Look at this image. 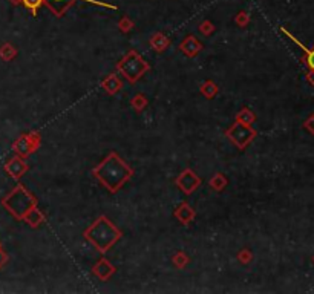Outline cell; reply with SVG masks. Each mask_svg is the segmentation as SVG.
<instances>
[{"label": "cell", "mask_w": 314, "mask_h": 294, "mask_svg": "<svg viewBox=\"0 0 314 294\" xmlns=\"http://www.w3.org/2000/svg\"><path fill=\"white\" fill-rule=\"evenodd\" d=\"M92 173L107 190L117 192L132 176L134 172L117 154H111L92 170Z\"/></svg>", "instance_id": "1"}, {"label": "cell", "mask_w": 314, "mask_h": 294, "mask_svg": "<svg viewBox=\"0 0 314 294\" xmlns=\"http://www.w3.org/2000/svg\"><path fill=\"white\" fill-rule=\"evenodd\" d=\"M84 237L92 242L100 253H106L121 237V232L106 216H100L84 232Z\"/></svg>", "instance_id": "2"}, {"label": "cell", "mask_w": 314, "mask_h": 294, "mask_svg": "<svg viewBox=\"0 0 314 294\" xmlns=\"http://www.w3.org/2000/svg\"><path fill=\"white\" fill-rule=\"evenodd\" d=\"M2 204L11 215H14L17 217V219H23V216L32 209V207H36L37 199L23 186H17L2 201Z\"/></svg>", "instance_id": "3"}, {"label": "cell", "mask_w": 314, "mask_h": 294, "mask_svg": "<svg viewBox=\"0 0 314 294\" xmlns=\"http://www.w3.org/2000/svg\"><path fill=\"white\" fill-rule=\"evenodd\" d=\"M117 69L120 71L131 83H135L144 72H147L150 69V66H149V63L139 57L135 51H131V52H127L123 57V60L117 64Z\"/></svg>", "instance_id": "4"}, {"label": "cell", "mask_w": 314, "mask_h": 294, "mask_svg": "<svg viewBox=\"0 0 314 294\" xmlns=\"http://www.w3.org/2000/svg\"><path fill=\"white\" fill-rule=\"evenodd\" d=\"M225 135L229 137V139H232L233 143L242 150L256 137V132L248 124H242V123L236 121L229 130H227Z\"/></svg>", "instance_id": "5"}, {"label": "cell", "mask_w": 314, "mask_h": 294, "mask_svg": "<svg viewBox=\"0 0 314 294\" xmlns=\"http://www.w3.org/2000/svg\"><path fill=\"white\" fill-rule=\"evenodd\" d=\"M39 146H40V135L36 132V134H29V135L20 137L13 144V149L17 152L19 155L26 157V155L31 154V152L37 150Z\"/></svg>", "instance_id": "6"}, {"label": "cell", "mask_w": 314, "mask_h": 294, "mask_svg": "<svg viewBox=\"0 0 314 294\" xmlns=\"http://www.w3.org/2000/svg\"><path fill=\"white\" fill-rule=\"evenodd\" d=\"M199 184H201L199 176H198L193 170H190V169H186V170H184V172L181 173V175L177 178V186H178L184 193H187V195H190V193H193L195 190H196V189L199 187Z\"/></svg>", "instance_id": "7"}, {"label": "cell", "mask_w": 314, "mask_h": 294, "mask_svg": "<svg viewBox=\"0 0 314 294\" xmlns=\"http://www.w3.org/2000/svg\"><path fill=\"white\" fill-rule=\"evenodd\" d=\"M5 170H6V173H8L11 178L19 179V178H21L26 173L28 166H26V162L21 159V158H13V159H9L6 164H5Z\"/></svg>", "instance_id": "8"}, {"label": "cell", "mask_w": 314, "mask_h": 294, "mask_svg": "<svg viewBox=\"0 0 314 294\" xmlns=\"http://www.w3.org/2000/svg\"><path fill=\"white\" fill-rule=\"evenodd\" d=\"M179 49H181L182 54H186L187 57H195V56H198L199 51L202 49V45L195 37L189 36L179 45Z\"/></svg>", "instance_id": "9"}, {"label": "cell", "mask_w": 314, "mask_h": 294, "mask_svg": "<svg viewBox=\"0 0 314 294\" xmlns=\"http://www.w3.org/2000/svg\"><path fill=\"white\" fill-rule=\"evenodd\" d=\"M92 273L98 276L101 280H107L115 273V267L107 259H100V262L92 268Z\"/></svg>", "instance_id": "10"}, {"label": "cell", "mask_w": 314, "mask_h": 294, "mask_svg": "<svg viewBox=\"0 0 314 294\" xmlns=\"http://www.w3.org/2000/svg\"><path fill=\"white\" fill-rule=\"evenodd\" d=\"M175 216H177V219L181 224L187 225V224H190L195 219V210L192 209V207L187 202H184V204H181L178 209L175 210Z\"/></svg>", "instance_id": "11"}, {"label": "cell", "mask_w": 314, "mask_h": 294, "mask_svg": "<svg viewBox=\"0 0 314 294\" xmlns=\"http://www.w3.org/2000/svg\"><path fill=\"white\" fill-rule=\"evenodd\" d=\"M103 89L107 92V94H111V95H114L115 92H118L121 89V86H123V83H121V80L117 77L115 74H111L109 77H107L104 81H103Z\"/></svg>", "instance_id": "12"}, {"label": "cell", "mask_w": 314, "mask_h": 294, "mask_svg": "<svg viewBox=\"0 0 314 294\" xmlns=\"http://www.w3.org/2000/svg\"><path fill=\"white\" fill-rule=\"evenodd\" d=\"M23 221H26L31 227H39L43 221H45V216L37 209V207H32V209L23 216Z\"/></svg>", "instance_id": "13"}, {"label": "cell", "mask_w": 314, "mask_h": 294, "mask_svg": "<svg viewBox=\"0 0 314 294\" xmlns=\"http://www.w3.org/2000/svg\"><path fill=\"white\" fill-rule=\"evenodd\" d=\"M43 2H45L54 13H56V16H61V13L64 9H66L74 0H43Z\"/></svg>", "instance_id": "14"}, {"label": "cell", "mask_w": 314, "mask_h": 294, "mask_svg": "<svg viewBox=\"0 0 314 294\" xmlns=\"http://www.w3.org/2000/svg\"><path fill=\"white\" fill-rule=\"evenodd\" d=\"M169 39L166 36H162V34H155L152 39H150V46H152L155 51L158 52H162L167 46H169Z\"/></svg>", "instance_id": "15"}, {"label": "cell", "mask_w": 314, "mask_h": 294, "mask_svg": "<svg viewBox=\"0 0 314 294\" xmlns=\"http://www.w3.org/2000/svg\"><path fill=\"white\" fill-rule=\"evenodd\" d=\"M256 119V117H255V114L250 111V109H247V107H244L242 111H239L237 112V115H236V121L237 123H242V124H248V126H252V123Z\"/></svg>", "instance_id": "16"}, {"label": "cell", "mask_w": 314, "mask_h": 294, "mask_svg": "<svg viewBox=\"0 0 314 294\" xmlns=\"http://www.w3.org/2000/svg\"><path fill=\"white\" fill-rule=\"evenodd\" d=\"M16 56H17V49L13 45H9V43H6V45H3L2 48H0V59H2V60L11 61Z\"/></svg>", "instance_id": "17"}, {"label": "cell", "mask_w": 314, "mask_h": 294, "mask_svg": "<svg viewBox=\"0 0 314 294\" xmlns=\"http://www.w3.org/2000/svg\"><path fill=\"white\" fill-rule=\"evenodd\" d=\"M227 186V179L222 173H216V175L210 179V187L216 192H221Z\"/></svg>", "instance_id": "18"}, {"label": "cell", "mask_w": 314, "mask_h": 294, "mask_svg": "<svg viewBox=\"0 0 314 294\" xmlns=\"http://www.w3.org/2000/svg\"><path fill=\"white\" fill-rule=\"evenodd\" d=\"M201 94L207 98H212L218 94V86H216L213 81H205L202 86H201Z\"/></svg>", "instance_id": "19"}, {"label": "cell", "mask_w": 314, "mask_h": 294, "mask_svg": "<svg viewBox=\"0 0 314 294\" xmlns=\"http://www.w3.org/2000/svg\"><path fill=\"white\" fill-rule=\"evenodd\" d=\"M131 104H132V107L135 109L137 112H141L143 109L147 106V100H146V97H144V95L138 94V95H135V98L131 101Z\"/></svg>", "instance_id": "20"}, {"label": "cell", "mask_w": 314, "mask_h": 294, "mask_svg": "<svg viewBox=\"0 0 314 294\" xmlns=\"http://www.w3.org/2000/svg\"><path fill=\"white\" fill-rule=\"evenodd\" d=\"M189 257L184 255V253H177L175 256H173V262H175V265L178 267V268H184L187 264H189Z\"/></svg>", "instance_id": "21"}, {"label": "cell", "mask_w": 314, "mask_h": 294, "mask_svg": "<svg viewBox=\"0 0 314 294\" xmlns=\"http://www.w3.org/2000/svg\"><path fill=\"white\" fill-rule=\"evenodd\" d=\"M21 2H23V5H25L28 9H31L32 13H36L37 8L43 3V0H21Z\"/></svg>", "instance_id": "22"}, {"label": "cell", "mask_w": 314, "mask_h": 294, "mask_svg": "<svg viewBox=\"0 0 314 294\" xmlns=\"http://www.w3.org/2000/svg\"><path fill=\"white\" fill-rule=\"evenodd\" d=\"M199 31L202 32V34L209 36V34H212V32L215 31V26L210 23V21H202L201 26H199Z\"/></svg>", "instance_id": "23"}, {"label": "cell", "mask_w": 314, "mask_h": 294, "mask_svg": "<svg viewBox=\"0 0 314 294\" xmlns=\"http://www.w3.org/2000/svg\"><path fill=\"white\" fill-rule=\"evenodd\" d=\"M237 257H239V260H241L242 264H248V262L252 260V253L248 252V250H242V252L239 253V256H237Z\"/></svg>", "instance_id": "24"}, {"label": "cell", "mask_w": 314, "mask_h": 294, "mask_svg": "<svg viewBox=\"0 0 314 294\" xmlns=\"http://www.w3.org/2000/svg\"><path fill=\"white\" fill-rule=\"evenodd\" d=\"M118 26H120L121 31L126 32V31H129V29H131V28L134 26V23H132V21L129 20V19H123V20L120 21V23H118Z\"/></svg>", "instance_id": "25"}, {"label": "cell", "mask_w": 314, "mask_h": 294, "mask_svg": "<svg viewBox=\"0 0 314 294\" xmlns=\"http://www.w3.org/2000/svg\"><path fill=\"white\" fill-rule=\"evenodd\" d=\"M236 23L239 26H245L248 23V16L247 13H239V16L236 17Z\"/></svg>", "instance_id": "26"}, {"label": "cell", "mask_w": 314, "mask_h": 294, "mask_svg": "<svg viewBox=\"0 0 314 294\" xmlns=\"http://www.w3.org/2000/svg\"><path fill=\"white\" fill-rule=\"evenodd\" d=\"M6 260H8V256L6 253H3L2 250H0V267H3L6 264Z\"/></svg>", "instance_id": "27"}, {"label": "cell", "mask_w": 314, "mask_h": 294, "mask_svg": "<svg viewBox=\"0 0 314 294\" xmlns=\"http://www.w3.org/2000/svg\"><path fill=\"white\" fill-rule=\"evenodd\" d=\"M308 64L314 69V52H311L310 56H308Z\"/></svg>", "instance_id": "28"}, {"label": "cell", "mask_w": 314, "mask_h": 294, "mask_svg": "<svg viewBox=\"0 0 314 294\" xmlns=\"http://www.w3.org/2000/svg\"><path fill=\"white\" fill-rule=\"evenodd\" d=\"M11 2H13V3H20L21 0H11Z\"/></svg>", "instance_id": "29"}]
</instances>
